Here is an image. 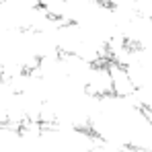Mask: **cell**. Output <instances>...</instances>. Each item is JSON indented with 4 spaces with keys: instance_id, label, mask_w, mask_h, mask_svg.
Returning <instances> with one entry per match:
<instances>
[{
    "instance_id": "6da1fadb",
    "label": "cell",
    "mask_w": 152,
    "mask_h": 152,
    "mask_svg": "<svg viewBox=\"0 0 152 152\" xmlns=\"http://www.w3.org/2000/svg\"><path fill=\"white\" fill-rule=\"evenodd\" d=\"M121 17V43L138 51L152 53V15H124Z\"/></svg>"
},
{
    "instance_id": "7a4b0ae2",
    "label": "cell",
    "mask_w": 152,
    "mask_h": 152,
    "mask_svg": "<svg viewBox=\"0 0 152 152\" xmlns=\"http://www.w3.org/2000/svg\"><path fill=\"white\" fill-rule=\"evenodd\" d=\"M105 2L124 15H152V0H105Z\"/></svg>"
}]
</instances>
